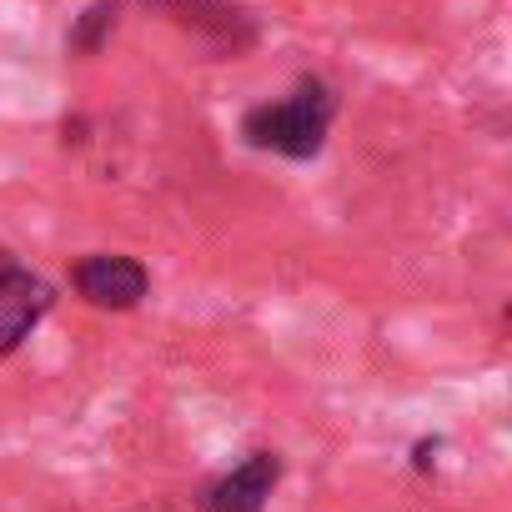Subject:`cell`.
I'll use <instances>...</instances> for the list:
<instances>
[{"label":"cell","instance_id":"obj_4","mask_svg":"<svg viewBox=\"0 0 512 512\" xmlns=\"http://www.w3.org/2000/svg\"><path fill=\"white\" fill-rule=\"evenodd\" d=\"M46 312H51V287L16 262H0V357H11Z\"/></svg>","mask_w":512,"mask_h":512},{"label":"cell","instance_id":"obj_5","mask_svg":"<svg viewBox=\"0 0 512 512\" xmlns=\"http://www.w3.org/2000/svg\"><path fill=\"white\" fill-rule=\"evenodd\" d=\"M282 477V457L277 452H251L241 467H231L221 482H211L206 492V512H262L272 487Z\"/></svg>","mask_w":512,"mask_h":512},{"label":"cell","instance_id":"obj_1","mask_svg":"<svg viewBox=\"0 0 512 512\" xmlns=\"http://www.w3.org/2000/svg\"><path fill=\"white\" fill-rule=\"evenodd\" d=\"M337 116V96L322 86V81H302L287 101H272V106H251L241 116V136L246 146L256 151H277V156H292V161H312L322 146H327V126Z\"/></svg>","mask_w":512,"mask_h":512},{"label":"cell","instance_id":"obj_6","mask_svg":"<svg viewBox=\"0 0 512 512\" xmlns=\"http://www.w3.org/2000/svg\"><path fill=\"white\" fill-rule=\"evenodd\" d=\"M111 31H116V6H111V0H96V6L81 16V26L71 31V51L76 56H96Z\"/></svg>","mask_w":512,"mask_h":512},{"label":"cell","instance_id":"obj_3","mask_svg":"<svg viewBox=\"0 0 512 512\" xmlns=\"http://www.w3.org/2000/svg\"><path fill=\"white\" fill-rule=\"evenodd\" d=\"M71 282L101 312H131L151 292V277L136 256H86V262H76Z\"/></svg>","mask_w":512,"mask_h":512},{"label":"cell","instance_id":"obj_2","mask_svg":"<svg viewBox=\"0 0 512 512\" xmlns=\"http://www.w3.org/2000/svg\"><path fill=\"white\" fill-rule=\"evenodd\" d=\"M146 6L171 16L181 31L201 36L206 46H216L221 56H241L256 41V26L236 0H146Z\"/></svg>","mask_w":512,"mask_h":512}]
</instances>
